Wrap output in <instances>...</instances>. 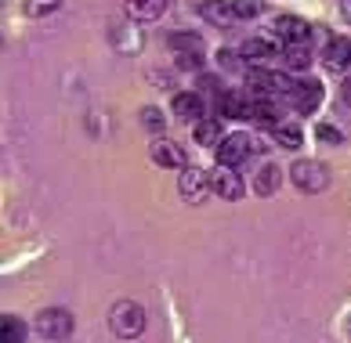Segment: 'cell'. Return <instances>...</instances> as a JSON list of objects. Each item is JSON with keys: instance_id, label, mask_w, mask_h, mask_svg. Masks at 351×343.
I'll return each instance as SVG.
<instances>
[{"instance_id": "cell-1", "label": "cell", "mask_w": 351, "mask_h": 343, "mask_svg": "<svg viewBox=\"0 0 351 343\" xmlns=\"http://www.w3.org/2000/svg\"><path fill=\"white\" fill-rule=\"evenodd\" d=\"M109 329L120 340H138L145 333V307L138 300H116L109 311Z\"/></svg>"}, {"instance_id": "cell-2", "label": "cell", "mask_w": 351, "mask_h": 343, "mask_svg": "<svg viewBox=\"0 0 351 343\" xmlns=\"http://www.w3.org/2000/svg\"><path fill=\"white\" fill-rule=\"evenodd\" d=\"M33 329H36V336H40V340H47V343H62V340H69V336H73L76 318H73V311H69V307H44V311H36Z\"/></svg>"}, {"instance_id": "cell-3", "label": "cell", "mask_w": 351, "mask_h": 343, "mask_svg": "<svg viewBox=\"0 0 351 343\" xmlns=\"http://www.w3.org/2000/svg\"><path fill=\"white\" fill-rule=\"evenodd\" d=\"M290 184L297 192H308V195H319L330 188V166L322 160H297L290 166Z\"/></svg>"}, {"instance_id": "cell-4", "label": "cell", "mask_w": 351, "mask_h": 343, "mask_svg": "<svg viewBox=\"0 0 351 343\" xmlns=\"http://www.w3.org/2000/svg\"><path fill=\"white\" fill-rule=\"evenodd\" d=\"M167 47H171V55H178L181 69H199L206 62V44L199 33H171L167 36Z\"/></svg>"}, {"instance_id": "cell-5", "label": "cell", "mask_w": 351, "mask_h": 343, "mask_svg": "<svg viewBox=\"0 0 351 343\" xmlns=\"http://www.w3.org/2000/svg\"><path fill=\"white\" fill-rule=\"evenodd\" d=\"M210 192H214V181H210V174H206L203 166H185V170H181V177H178V195H181L185 203L199 206Z\"/></svg>"}, {"instance_id": "cell-6", "label": "cell", "mask_w": 351, "mask_h": 343, "mask_svg": "<svg viewBox=\"0 0 351 343\" xmlns=\"http://www.w3.org/2000/svg\"><path fill=\"white\" fill-rule=\"evenodd\" d=\"M308 33H311V25L304 18H297V15H276L268 25V40H276V44H308Z\"/></svg>"}, {"instance_id": "cell-7", "label": "cell", "mask_w": 351, "mask_h": 343, "mask_svg": "<svg viewBox=\"0 0 351 343\" xmlns=\"http://www.w3.org/2000/svg\"><path fill=\"white\" fill-rule=\"evenodd\" d=\"M250 87H254L261 98L276 101V98H290L293 80H290L286 73H271V69H250Z\"/></svg>"}, {"instance_id": "cell-8", "label": "cell", "mask_w": 351, "mask_h": 343, "mask_svg": "<svg viewBox=\"0 0 351 343\" xmlns=\"http://www.w3.org/2000/svg\"><path fill=\"white\" fill-rule=\"evenodd\" d=\"M250 155H254V138L250 134H228L225 141L217 144V163L228 166V170L243 166Z\"/></svg>"}, {"instance_id": "cell-9", "label": "cell", "mask_w": 351, "mask_h": 343, "mask_svg": "<svg viewBox=\"0 0 351 343\" xmlns=\"http://www.w3.org/2000/svg\"><path fill=\"white\" fill-rule=\"evenodd\" d=\"M286 101H290L301 116L315 112L319 105H322V84L311 80V76H304V80H293V90H290V98H286Z\"/></svg>"}, {"instance_id": "cell-10", "label": "cell", "mask_w": 351, "mask_h": 343, "mask_svg": "<svg viewBox=\"0 0 351 343\" xmlns=\"http://www.w3.org/2000/svg\"><path fill=\"white\" fill-rule=\"evenodd\" d=\"M276 55H282L276 40H268V36H250V40L239 44V58L246 65H254V69H265V62H271Z\"/></svg>"}, {"instance_id": "cell-11", "label": "cell", "mask_w": 351, "mask_h": 343, "mask_svg": "<svg viewBox=\"0 0 351 343\" xmlns=\"http://www.w3.org/2000/svg\"><path fill=\"white\" fill-rule=\"evenodd\" d=\"M210 181H214V195H217V199H225V203H239L243 192H246L243 174H239V170H228V166L214 170Z\"/></svg>"}, {"instance_id": "cell-12", "label": "cell", "mask_w": 351, "mask_h": 343, "mask_svg": "<svg viewBox=\"0 0 351 343\" xmlns=\"http://www.w3.org/2000/svg\"><path fill=\"white\" fill-rule=\"evenodd\" d=\"M171 109H174L178 120H185L192 127H196L199 120H206V101H203V94H196V90H181V94H174Z\"/></svg>"}, {"instance_id": "cell-13", "label": "cell", "mask_w": 351, "mask_h": 343, "mask_svg": "<svg viewBox=\"0 0 351 343\" xmlns=\"http://www.w3.org/2000/svg\"><path fill=\"white\" fill-rule=\"evenodd\" d=\"M199 18L217 25V29H232V25L239 22L236 8H232V0H203L199 4Z\"/></svg>"}, {"instance_id": "cell-14", "label": "cell", "mask_w": 351, "mask_h": 343, "mask_svg": "<svg viewBox=\"0 0 351 343\" xmlns=\"http://www.w3.org/2000/svg\"><path fill=\"white\" fill-rule=\"evenodd\" d=\"M322 62H326V69H333V73L351 69V36H330L326 47H322Z\"/></svg>"}, {"instance_id": "cell-15", "label": "cell", "mask_w": 351, "mask_h": 343, "mask_svg": "<svg viewBox=\"0 0 351 343\" xmlns=\"http://www.w3.org/2000/svg\"><path fill=\"white\" fill-rule=\"evenodd\" d=\"M152 160H156V166H163V170H185L189 163H185V149H181L178 141H167V138H160V141H152Z\"/></svg>"}, {"instance_id": "cell-16", "label": "cell", "mask_w": 351, "mask_h": 343, "mask_svg": "<svg viewBox=\"0 0 351 343\" xmlns=\"http://www.w3.org/2000/svg\"><path fill=\"white\" fill-rule=\"evenodd\" d=\"M217 112L225 120H250V98L243 90H217Z\"/></svg>"}, {"instance_id": "cell-17", "label": "cell", "mask_w": 351, "mask_h": 343, "mask_svg": "<svg viewBox=\"0 0 351 343\" xmlns=\"http://www.w3.org/2000/svg\"><path fill=\"white\" fill-rule=\"evenodd\" d=\"M192 138H196V144H203V149H214V144H221L228 134H225V127H221V116H206V120H199L192 127Z\"/></svg>"}, {"instance_id": "cell-18", "label": "cell", "mask_w": 351, "mask_h": 343, "mask_svg": "<svg viewBox=\"0 0 351 343\" xmlns=\"http://www.w3.org/2000/svg\"><path fill=\"white\" fill-rule=\"evenodd\" d=\"M167 11V0H127V18L131 22H156Z\"/></svg>"}, {"instance_id": "cell-19", "label": "cell", "mask_w": 351, "mask_h": 343, "mask_svg": "<svg viewBox=\"0 0 351 343\" xmlns=\"http://www.w3.org/2000/svg\"><path fill=\"white\" fill-rule=\"evenodd\" d=\"M109 36H112V44H116V51H120V55H138V51H141L138 25H112Z\"/></svg>"}, {"instance_id": "cell-20", "label": "cell", "mask_w": 351, "mask_h": 343, "mask_svg": "<svg viewBox=\"0 0 351 343\" xmlns=\"http://www.w3.org/2000/svg\"><path fill=\"white\" fill-rule=\"evenodd\" d=\"M311 62H315V58H311V47H308V44H290V47L282 51V65H286L290 73L311 69Z\"/></svg>"}, {"instance_id": "cell-21", "label": "cell", "mask_w": 351, "mask_h": 343, "mask_svg": "<svg viewBox=\"0 0 351 343\" xmlns=\"http://www.w3.org/2000/svg\"><path fill=\"white\" fill-rule=\"evenodd\" d=\"M250 120H254L257 127H279V123H282V120H279V105L268 101V98L250 101Z\"/></svg>"}, {"instance_id": "cell-22", "label": "cell", "mask_w": 351, "mask_h": 343, "mask_svg": "<svg viewBox=\"0 0 351 343\" xmlns=\"http://www.w3.org/2000/svg\"><path fill=\"white\" fill-rule=\"evenodd\" d=\"M279 181H282L279 166H276V163H265L261 170H257V177H254V192H257V195H271V192L279 188Z\"/></svg>"}, {"instance_id": "cell-23", "label": "cell", "mask_w": 351, "mask_h": 343, "mask_svg": "<svg viewBox=\"0 0 351 343\" xmlns=\"http://www.w3.org/2000/svg\"><path fill=\"white\" fill-rule=\"evenodd\" d=\"M276 141L282 144V149L297 152V149H301V141H304V130H301V123H279V127H276Z\"/></svg>"}, {"instance_id": "cell-24", "label": "cell", "mask_w": 351, "mask_h": 343, "mask_svg": "<svg viewBox=\"0 0 351 343\" xmlns=\"http://www.w3.org/2000/svg\"><path fill=\"white\" fill-rule=\"evenodd\" d=\"M0 343H25V325H22V318H15V314H4V322H0Z\"/></svg>"}, {"instance_id": "cell-25", "label": "cell", "mask_w": 351, "mask_h": 343, "mask_svg": "<svg viewBox=\"0 0 351 343\" xmlns=\"http://www.w3.org/2000/svg\"><path fill=\"white\" fill-rule=\"evenodd\" d=\"M232 8H236L239 18H257L268 11V0H232Z\"/></svg>"}, {"instance_id": "cell-26", "label": "cell", "mask_w": 351, "mask_h": 343, "mask_svg": "<svg viewBox=\"0 0 351 343\" xmlns=\"http://www.w3.org/2000/svg\"><path fill=\"white\" fill-rule=\"evenodd\" d=\"M62 8V0H25V15L29 18H44L51 15V11H58Z\"/></svg>"}, {"instance_id": "cell-27", "label": "cell", "mask_w": 351, "mask_h": 343, "mask_svg": "<svg viewBox=\"0 0 351 343\" xmlns=\"http://www.w3.org/2000/svg\"><path fill=\"white\" fill-rule=\"evenodd\" d=\"M141 127H149V130H156V134H163L167 116L156 109V105H145V109H141Z\"/></svg>"}, {"instance_id": "cell-28", "label": "cell", "mask_w": 351, "mask_h": 343, "mask_svg": "<svg viewBox=\"0 0 351 343\" xmlns=\"http://www.w3.org/2000/svg\"><path fill=\"white\" fill-rule=\"evenodd\" d=\"M315 138H319L322 144H344L341 127H333V123H319V127H315Z\"/></svg>"}, {"instance_id": "cell-29", "label": "cell", "mask_w": 351, "mask_h": 343, "mask_svg": "<svg viewBox=\"0 0 351 343\" xmlns=\"http://www.w3.org/2000/svg\"><path fill=\"white\" fill-rule=\"evenodd\" d=\"M254 152H268V141L265 138H254Z\"/></svg>"}, {"instance_id": "cell-30", "label": "cell", "mask_w": 351, "mask_h": 343, "mask_svg": "<svg viewBox=\"0 0 351 343\" xmlns=\"http://www.w3.org/2000/svg\"><path fill=\"white\" fill-rule=\"evenodd\" d=\"M341 94H344V101L351 105V80H344V87H341Z\"/></svg>"}, {"instance_id": "cell-31", "label": "cell", "mask_w": 351, "mask_h": 343, "mask_svg": "<svg viewBox=\"0 0 351 343\" xmlns=\"http://www.w3.org/2000/svg\"><path fill=\"white\" fill-rule=\"evenodd\" d=\"M341 4H344V18L351 22V0H341Z\"/></svg>"}, {"instance_id": "cell-32", "label": "cell", "mask_w": 351, "mask_h": 343, "mask_svg": "<svg viewBox=\"0 0 351 343\" xmlns=\"http://www.w3.org/2000/svg\"><path fill=\"white\" fill-rule=\"evenodd\" d=\"M344 325H348V333H351V314H348V322H344Z\"/></svg>"}]
</instances>
